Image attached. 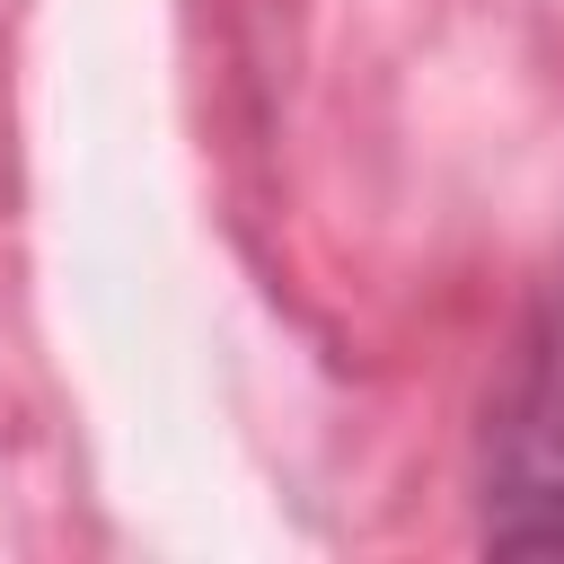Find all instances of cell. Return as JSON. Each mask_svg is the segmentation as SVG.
Instances as JSON below:
<instances>
[{
  "mask_svg": "<svg viewBox=\"0 0 564 564\" xmlns=\"http://www.w3.org/2000/svg\"><path fill=\"white\" fill-rule=\"evenodd\" d=\"M485 546H564V282L538 300L520 361L485 414Z\"/></svg>",
  "mask_w": 564,
  "mask_h": 564,
  "instance_id": "obj_1",
  "label": "cell"
}]
</instances>
